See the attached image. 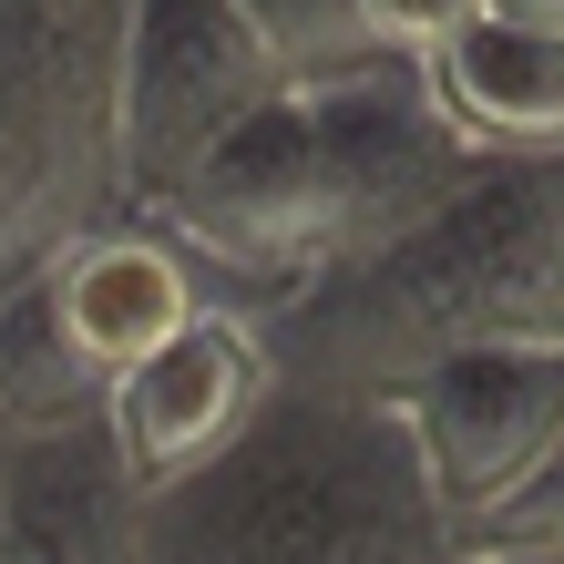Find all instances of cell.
<instances>
[{"label":"cell","instance_id":"obj_8","mask_svg":"<svg viewBox=\"0 0 564 564\" xmlns=\"http://www.w3.org/2000/svg\"><path fill=\"white\" fill-rule=\"evenodd\" d=\"M154 492L123 473L104 421H11L0 564H144Z\"/></svg>","mask_w":564,"mask_h":564},{"label":"cell","instance_id":"obj_9","mask_svg":"<svg viewBox=\"0 0 564 564\" xmlns=\"http://www.w3.org/2000/svg\"><path fill=\"white\" fill-rule=\"evenodd\" d=\"M421 83L482 164H564V31L473 21L421 62Z\"/></svg>","mask_w":564,"mask_h":564},{"label":"cell","instance_id":"obj_6","mask_svg":"<svg viewBox=\"0 0 564 564\" xmlns=\"http://www.w3.org/2000/svg\"><path fill=\"white\" fill-rule=\"evenodd\" d=\"M401 421V442L421 462V492L442 503L452 534H473L482 513H503L523 482L544 473V452L564 442V339H482L431 359L421 380H401L380 401Z\"/></svg>","mask_w":564,"mask_h":564},{"label":"cell","instance_id":"obj_3","mask_svg":"<svg viewBox=\"0 0 564 564\" xmlns=\"http://www.w3.org/2000/svg\"><path fill=\"white\" fill-rule=\"evenodd\" d=\"M144 564H473L380 401H288L237 462L154 492Z\"/></svg>","mask_w":564,"mask_h":564},{"label":"cell","instance_id":"obj_5","mask_svg":"<svg viewBox=\"0 0 564 564\" xmlns=\"http://www.w3.org/2000/svg\"><path fill=\"white\" fill-rule=\"evenodd\" d=\"M278 93L288 83L237 0H134L123 11V185H134V216H154Z\"/></svg>","mask_w":564,"mask_h":564},{"label":"cell","instance_id":"obj_10","mask_svg":"<svg viewBox=\"0 0 564 564\" xmlns=\"http://www.w3.org/2000/svg\"><path fill=\"white\" fill-rule=\"evenodd\" d=\"M247 31L268 42L278 83L308 93V83H349V73H380V62H401L370 31V0H237Z\"/></svg>","mask_w":564,"mask_h":564},{"label":"cell","instance_id":"obj_12","mask_svg":"<svg viewBox=\"0 0 564 564\" xmlns=\"http://www.w3.org/2000/svg\"><path fill=\"white\" fill-rule=\"evenodd\" d=\"M482 21H523V31H564V0H482Z\"/></svg>","mask_w":564,"mask_h":564},{"label":"cell","instance_id":"obj_13","mask_svg":"<svg viewBox=\"0 0 564 564\" xmlns=\"http://www.w3.org/2000/svg\"><path fill=\"white\" fill-rule=\"evenodd\" d=\"M0 473H11V421H0Z\"/></svg>","mask_w":564,"mask_h":564},{"label":"cell","instance_id":"obj_1","mask_svg":"<svg viewBox=\"0 0 564 564\" xmlns=\"http://www.w3.org/2000/svg\"><path fill=\"white\" fill-rule=\"evenodd\" d=\"M473 175L482 154L442 123L421 62H380V73H349V83L278 93L144 226H164L195 257V278L237 288L247 318H278L308 288L349 278L359 257L401 247Z\"/></svg>","mask_w":564,"mask_h":564},{"label":"cell","instance_id":"obj_2","mask_svg":"<svg viewBox=\"0 0 564 564\" xmlns=\"http://www.w3.org/2000/svg\"><path fill=\"white\" fill-rule=\"evenodd\" d=\"M482 339H564V164H482L401 247L268 318L278 380L318 401H390Z\"/></svg>","mask_w":564,"mask_h":564},{"label":"cell","instance_id":"obj_7","mask_svg":"<svg viewBox=\"0 0 564 564\" xmlns=\"http://www.w3.org/2000/svg\"><path fill=\"white\" fill-rule=\"evenodd\" d=\"M278 401H288V380H278L268 318L206 308L104 401V431H113L123 473L144 492H185V482H206L216 462H237Z\"/></svg>","mask_w":564,"mask_h":564},{"label":"cell","instance_id":"obj_11","mask_svg":"<svg viewBox=\"0 0 564 564\" xmlns=\"http://www.w3.org/2000/svg\"><path fill=\"white\" fill-rule=\"evenodd\" d=\"M473 21H482V0H370V31L401 62H431L452 31H473Z\"/></svg>","mask_w":564,"mask_h":564},{"label":"cell","instance_id":"obj_4","mask_svg":"<svg viewBox=\"0 0 564 564\" xmlns=\"http://www.w3.org/2000/svg\"><path fill=\"white\" fill-rule=\"evenodd\" d=\"M123 11L134 0H0V297H21L93 226L134 216Z\"/></svg>","mask_w":564,"mask_h":564}]
</instances>
